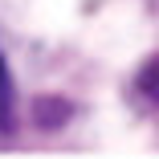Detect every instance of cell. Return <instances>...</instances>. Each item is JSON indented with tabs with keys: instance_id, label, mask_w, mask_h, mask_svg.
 <instances>
[{
	"instance_id": "3",
	"label": "cell",
	"mask_w": 159,
	"mask_h": 159,
	"mask_svg": "<svg viewBox=\"0 0 159 159\" xmlns=\"http://www.w3.org/2000/svg\"><path fill=\"white\" fill-rule=\"evenodd\" d=\"M139 90H143V98H151L159 106V57H151L147 66L139 70Z\"/></svg>"
},
{
	"instance_id": "2",
	"label": "cell",
	"mask_w": 159,
	"mask_h": 159,
	"mask_svg": "<svg viewBox=\"0 0 159 159\" xmlns=\"http://www.w3.org/2000/svg\"><path fill=\"white\" fill-rule=\"evenodd\" d=\"M66 118H70V102H61V98H37V110H33L37 126H57Z\"/></svg>"
},
{
	"instance_id": "1",
	"label": "cell",
	"mask_w": 159,
	"mask_h": 159,
	"mask_svg": "<svg viewBox=\"0 0 159 159\" xmlns=\"http://www.w3.org/2000/svg\"><path fill=\"white\" fill-rule=\"evenodd\" d=\"M12 131H16V86L4 53H0V135H12Z\"/></svg>"
}]
</instances>
